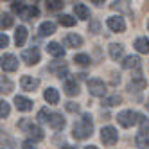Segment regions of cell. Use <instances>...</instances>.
I'll return each mask as SVG.
<instances>
[{
  "instance_id": "obj_1",
  "label": "cell",
  "mask_w": 149,
  "mask_h": 149,
  "mask_svg": "<svg viewBox=\"0 0 149 149\" xmlns=\"http://www.w3.org/2000/svg\"><path fill=\"white\" fill-rule=\"evenodd\" d=\"M93 131V124H92V117L88 113L83 115V119L79 122L74 124V130H72V135L74 138H77V140H84V138H88Z\"/></svg>"
},
{
  "instance_id": "obj_2",
  "label": "cell",
  "mask_w": 149,
  "mask_h": 149,
  "mask_svg": "<svg viewBox=\"0 0 149 149\" xmlns=\"http://www.w3.org/2000/svg\"><path fill=\"white\" fill-rule=\"evenodd\" d=\"M22 130L33 138L34 142H40V140H43V130L38 126V124H34V122H31V120H27V119H24V120H20V124H18Z\"/></svg>"
},
{
  "instance_id": "obj_3",
  "label": "cell",
  "mask_w": 149,
  "mask_h": 149,
  "mask_svg": "<svg viewBox=\"0 0 149 149\" xmlns=\"http://www.w3.org/2000/svg\"><path fill=\"white\" fill-rule=\"evenodd\" d=\"M140 117H142L140 113H136V111H133V110H124V111L119 113L117 120H119V124L124 126V127H131L133 124L140 122Z\"/></svg>"
},
{
  "instance_id": "obj_4",
  "label": "cell",
  "mask_w": 149,
  "mask_h": 149,
  "mask_svg": "<svg viewBox=\"0 0 149 149\" xmlns=\"http://www.w3.org/2000/svg\"><path fill=\"white\" fill-rule=\"evenodd\" d=\"M117 138H119V133H117L115 127L106 126V127H102V130H101V140L106 146H115L117 144Z\"/></svg>"
},
{
  "instance_id": "obj_5",
  "label": "cell",
  "mask_w": 149,
  "mask_h": 149,
  "mask_svg": "<svg viewBox=\"0 0 149 149\" xmlns=\"http://www.w3.org/2000/svg\"><path fill=\"white\" fill-rule=\"evenodd\" d=\"M88 90L95 97H104L106 95V84L101 79H90L88 81Z\"/></svg>"
},
{
  "instance_id": "obj_6",
  "label": "cell",
  "mask_w": 149,
  "mask_h": 149,
  "mask_svg": "<svg viewBox=\"0 0 149 149\" xmlns=\"http://www.w3.org/2000/svg\"><path fill=\"white\" fill-rule=\"evenodd\" d=\"M18 68V59L13 54H4L2 56V70L4 72H15Z\"/></svg>"
},
{
  "instance_id": "obj_7",
  "label": "cell",
  "mask_w": 149,
  "mask_h": 149,
  "mask_svg": "<svg viewBox=\"0 0 149 149\" xmlns=\"http://www.w3.org/2000/svg\"><path fill=\"white\" fill-rule=\"evenodd\" d=\"M22 61H25L27 65H36L40 61V50L38 49H27L22 52Z\"/></svg>"
},
{
  "instance_id": "obj_8",
  "label": "cell",
  "mask_w": 149,
  "mask_h": 149,
  "mask_svg": "<svg viewBox=\"0 0 149 149\" xmlns=\"http://www.w3.org/2000/svg\"><path fill=\"white\" fill-rule=\"evenodd\" d=\"M106 24H108V27L113 31V33H124L126 31V24H124V20L120 16H110Z\"/></svg>"
},
{
  "instance_id": "obj_9",
  "label": "cell",
  "mask_w": 149,
  "mask_h": 149,
  "mask_svg": "<svg viewBox=\"0 0 149 149\" xmlns=\"http://www.w3.org/2000/svg\"><path fill=\"white\" fill-rule=\"evenodd\" d=\"M49 124H50V127H54L56 131H61L63 127H65V117H63L61 113H50Z\"/></svg>"
},
{
  "instance_id": "obj_10",
  "label": "cell",
  "mask_w": 149,
  "mask_h": 149,
  "mask_svg": "<svg viewBox=\"0 0 149 149\" xmlns=\"http://www.w3.org/2000/svg\"><path fill=\"white\" fill-rule=\"evenodd\" d=\"M20 84H22V88L27 90V92H33L38 88V84L40 81L34 79V77H31V76H22V79H20Z\"/></svg>"
},
{
  "instance_id": "obj_11",
  "label": "cell",
  "mask_w": 149,
  "mask_h": 149,
  "mask_svg": "<svg viewBox=\"0 0 149 149\" xmlns=\"http://www.w3.org/2000/svg\"><path fill=\"white\" fill-rule=\"evenodd\" d=\"M15 104H16V108L20 111H29L33 108V101L27 99V97H22V95H16L15 97Z\"/></svg>"
},
{
  "instance_id": "obj_12",
  "label": "cell",
  "mask_w": 149,
  "mask_h": 149,
  "mask_svg": "<svg viewBox=\"0 0 149 149\" xmlns=\"http://www.w3.org/2000/svg\"><path fill=\"white\" fill-rule=\"evenodd\" d=\"M74 13H76V16L81 18V20H88L90 18V9L84 4H74Z\"/></svg>"
},
{
  "instance_id": "obj_13",
  "label": "cell",
  "mask_w": 149,
  "mask_h": 149,
  "mask_svg": "<svg viewBox=\"0 0 149 149\" xmlns=\"http://www.w3.org/2000/svg\"><path fill=\"white\" fill-rule=\"evenodd\" d=\"M63 90H65V93L67 95H77L79 93V86H77V83H76V79H67L65 81V86H63Z\"/></svg>"
},
{
  "instance_id": "obj_14",
  "label": "cell",
  "mask_w": 149,
  "mask_h": 149,
  "mask_svg": "<svg viewBox=\"0 0 149 149\" xmlns=\"http://www.w3.org/2000/svg\"><path fill=\"white\" fill-rule=\"evenodd\" d=\"M25 40H27V29L24 25H20L16 29V33H15V41H16L18 47H24L25 45Z\"/></svg>"
},
{
  "instance_id": "obj_15",
  "label": "cell",
  "mask_w": 149,
  "mask_h": 149,
  "mask_svg": "<svg viewBox=\"0 0 149 149\" xmlns=\"http://www.w3.org/2000/svg\"><path fill=\"white\" fill-rule=\"evenodd\" d=\"M43 97H45V101L50 102V104H58V101H59V93H58L56 88H47V90L43 92Z\"/></svg>"
},
{
  "instance_id": "obj_16",
  "label": "cell",
  "mask_w": 149,
  "mask_h": 149,
  "mask_svg": "<svg viewBox=\"0 0 149 149\" xmlns=\"http://www.w3.org/2000/svg\"><path fill=\"white\" fill-rule=\"evenodd\" d=\"M47 50L50 52L52 56H56V58H63V56H65V49H63L59 43H56V41L49 43V45H47Z\"/></svg>"
},
{
  "instance_id": "obj_17",
  "label": "cell",
  "mask_w": 149,
  "mask_h": 149,
  "mask_svg": "<svg viewBox=\"0 0 149 149\" xmlns=\"http://www.w3.org/2000/svg\"><path fill=\"white\" fill-rule=\"evenodd\" d=\"M135 49L140 52V54H149V40L147 38H138L135 41Z\"/></svg>"
},
{
  "instance_id": "obj_18",
  "label": "cell",
  "mask_w": 149,
  "mask_h": 149,
  "mask_svg": "<svg viewBox=\"0 0 149 149\" xmlns=\"http://www.w3.org/2000/svg\"><path fill=\"white\" fill-rule=\"evenodd\" d=\"M110 54H111V58H113L115 61H119V59L122 58V54H124V47L119 45V43H111V45H110Z\"/></svg>"
},
{
  "instance_id": "obj_19",
  "label": "cell",
  "mask_w": 149,
  "mask_h": 149,
  "mask_svg": "<svg viewBox=\"0 0 149 149\" xmlns=\"http://www.w3.org/2000/svg\"><path fill=\"white\" fill-rule=\"evenodd\" d=\"M65 43H67L68 47H81V45H83V38H81L79 34H68V36L65 38Z\"/></svg>"
},
{
  "instance_id": "obj_20",
  "label": "cell",
  "mask_w": 149,
  "mask_h": 149,
  "mask_svg": "<svg viewBox=\"0 0 149 149\" xmlns=\"http://www.w3.org/2000/svg\"><path fill=\"white\" fill-rule=\"evenodd\" d=\"M54 31H56V25L52 24V22H43V24L40 25V34L41 36H50Z\"/></svg>"
},
{
  "instance_id": "obj_21",
  "label": "cell",
  "mask_w": 149,
  "mask_h": 149,
  "mask_svg": "<svg viewBox=\"0 0 149 149\" xmlns=\"http://www.w3.org/2000/svg\"><path fill=\"white\" fill-rule=\"evenodd\" d=\"M146 86H147V81L144 77H138V76L130 83V90H144Z\"/></svg>"
},
{
  "instance_id": "obj_22",
  "label": "cell",
  "mask_w": 149,
  "mask_h": 149,
  "mask_svg": "<svg viewBox=\"0 0 149 149\" xmlns=\"http://www.w3.org/2000/svg\"><path fill=\"white\" fill-rule=\"evenodd\" d=\"M122 65L124 68H138L140 67V59H138V56H127Z\"/></svg>"
},
{
  "instance_id": "obj_23",
  "label": "cell",
  "mask_w": 149,
  "mask_h": 149,
  "mask_svg": "<svg viewBox=\"0 0 149 149\" xmlns=\"http://www.w3.org/2000/svg\"><path fill=\"white\" fill-rule=\"evenodd\" d=\"M59 24L61 25H65V27H72V25H76V18H72L70 15H59Z\"/></svg>"
},
{
  "instance_id": "obj_24",
  "label": "cell",
  "mask_w": 149,
  "mask_h": 149,
  "mask_svg": "<svg viewBox=\"0 0 149 149\" xmlns=\"http://www.w3.org/2000/svg\"><path fill=\"white\" fill-rule=\"evenodd\" d=\"M135 142H136V146H138V147L146 149V147L149 146V138H147V135H146V133H138V135H136V138H135Z\"/></svg>"
},
{
  "instance_id": "obj_25",
  "label": "cell",
  "mask_w": 149,
  "mask_h": 149,
  "mask_svg": "<svg viewBox=\"0 0 149 149\" xmlns=\"http://www.w3.org/2000/svg\"><path fill=\"white\" fill-rule=\"evenodd\" d=\"M63 2H59V0H49L47 2V9L49 11H58V9H63Z\"/></svg>"
},
{
  "instance_id": "obj_26",
  "label": "cell",
  "mask_w": 149,
  "mask_h": 149,
  "mask_svg": "<svg viewBox=\"0 0 149 149\" xmlns=\"http://www.w3.org/2000/svg\"><path fill=\"white\" fill-rule=\"evenodd\" d=\"M74 61H76L77 65H81V67H86V65H90V58H88L86 54H77L76 58H74Z\"/></svg>"
},
{
  "instance_id": "obj_27",
  "label": "cell",
  "mask_w": 149,
  "mask_h": 149,
  "mask_svg": "<svg viewBox=\"0 0 149 149\" xmlns=\"http://www.w3.org/2000/svg\"><path fill=\"white\" fill-rule=\"evenodd\" d=\"M13 25V16L9 13H2V29H9Z\"/></svg>"
},
{
  "instance_id": "obj_28",
  "label": "cell",
  "mask_w": 149,
  "mask_h": 149,
  "mask_svg": "<svg viewBox=\"0 0 149 149\" xmlns=\"http://www.w3.org/2000/svg\"><path fill=\"white\" fill-rule=\"evenodd\" d=\"M120 97L119 95H113V97H108V99H104L102 101V106H117V104H120Z\"/></svg>"
},
{
  "instance_id": "obj_29",
  "label": "cell",
  "mask_w": 149,
  "mask_h": 149,
  "mask_svg": "<svg viewBox=\"0 0 149 149\" xmlns=\"http://www.w3.org/2000/svg\"><path fill=\"white\" fill-rule=\"evenodd\" d=\"M11 9H13L15 13H24L25 9H27V6H25L24 2H13V4H11Z\"/></svg>"
},
{
  "instance_id": "obj_30",
  "label": "cell",
  "mask_w": 149,
  "mask_h": 149,
  "mask_svg": "<svg viewBox=\"0 0 149 149\" xmlns=\"http://www.w3.org/2000/svg\"><path fill=\"white\" fill-rule=\"evenodd\" d=\"M38 15H40L38 7H36V6H33V7H29V9H27V15H25V18H27V20H34Z\"/></svg>"
},
{
  "instance_id": "obj_31",
  "label": "cell",
  "mask_w": 149,
  "mask_h": 149,
  "mask_svg": "<svg viewBox=\"0 0 149 149\" xmlns=\"http://www.w3.org/2000/svg\"><path fill=\"white\" fill-rule=\"evenodd\" d=\"M49 117H50V111L47 108H43V110H40V113H38V120L40 122H49Z\"/></svg>"
},
{
  "instance_id": "obj_32",
  "label": "cell",
  "mask_w": 149,
  "mask_h": 149,
  "mask_svg": "<svg viewBox=\"0 0 149 149\" xmlns=\"http://www.w3.org/2000/svg\"><path fill=\"white\" fill-rule=\"evenodd\" d=\"M0 117H2V119L9 117V104H7L6 101H2V102H0Z\"/></svg>"
},
{
  "instance_id": "obj_33",
  "label": "cell",
  "mask_w": 149,
  "mask_h": 149,
  "mask_svg": "<svg viewBox=\"0 0 149 149\" xmlns=\"http://www.w3.org/2000/svg\"><path fill=\"white\" fill-rule=\"evenodd\" d=\"M140 133H146V135L149 133V120L146 119L144 115L140 117Z\"/></svg>"
},
{
  "instance_id": "obj_34",
  "label": "cell",
  "mask_w": 149,
  "mask_h": 149,
  "mask_svg": "<svg viewBox=\"0 0 149 149\" xmlns=\"http://www.w3.org/2000/svg\"><path fill=\"white\" fill-rule=\"evenodd\" d=\"M11 90H13V84L9 83V79H7V77H4V76H2V92L9 93Z\"/></svg>"
},
{
  "instance_id": "obj_35",
  "label": "cell",
  "mask_w": 149,
  "mask_h": 149,
  "mask_svg": "<svg viewBox=\"0 0 149 149\" xmlns=\"http://www.w3.org/2000/svg\"><path fill=\"white\" fill-rule=\"evenodd\" d=\"M65 108H67L68 111L74 113V111H77V110H79V106H77V104H74V102H67V104H65Z\"/></svg>"
},
{
  "instance_id": "obj_36",
  "label": "cell",
  "mask_w": 149,
  "mask_h": 149,
  "mask_svg": "<svg viewBox=\"0 0 149 149\" xmlns=\"http://www.w3.org/2000/svg\"><path fill=\"white\" fill-rule=\"evenodd\" d=\"M7 43H9V38L2 33V36H0V45H2V47H7Z\"/></svg>"
},
{
  "instance_id": "obj_37",
  "label": "cell",
  "mask_w": 149,
  "mask_h": 149,
  "mask_svg": "<svg viewBox=\"0 0 149 149\" xmlns=\"http://www.w3.org/2000/svg\"><path fill=\"white\" fill-rule=\"evenodd\" d=\"M22 149H36V147H34V144H33V142H29V140H27V142H24V144H22Z\"/></svg>"
},
{
  "instance_id": "obj_38",
  "label": "cell",
  "mask_w": 149,
  "mask_h": 149,
  "mask_svg": "<svg viewBox=\"0 0 149 149\" xmlns=\"http://www.w3.org/2000/svg\"><path fill=\"white\" fill-rule=\"evenodd\" d=\"M90 29H92V33H97V31H99V22H95V20H93L92 25H90Z\"/></svg>"
},
{
  "instance_id": "obj_39",
  "label": "cell",
  "mask_w": 149,
  "mask_h": 149,
  "mask_svg": "<svg viewBox=\"0 0 149 149\" xmlns=\"http://www.w3.org/2000/svg\"><path fill=\"white\" fill-rule=\"evenodd\" d=\"M84 149H97V147H95V146H86Z\"/></svg>"
},
{
  "instance_id": "obj_40",
  "label": "cell",
  "mask_w": 149,
  "mask_h": 149,
  "mask_svg": "<svg viewBox=\"0 0 149 149\" xmlns=\"http://www.w3.org/2000/svg\"><path fill=\"white\" fill-rule=\"evenodd\" d=\"M61 149H74V147H70V146H63Z\"/></svg>"
},
{
  "instance_id": "obj_41",
  "label": "cell",
  "mask_w": 149,
  "mask_h": 149,
  "mask_svg": "<svg viewBox=\"0 0 149 149\" xmlns=\"http://www.w3.org/2000/svg\"><path fill=\"white\" fill-rule=\"evenodd\" d=\"M146 108H147V110H149V99H147V102H146Z\"/></svg>"
},
{
  "instance_id": "obj_42",
  "label": "cell",
  "mask_w": 149,
  "mask_h": 149,
  "mask_svg": "<svg viewBox=\"0 0 149 149\" xmlns=\"http://www.w3.org/2000/svg\"><path fill=\"white\" fill-rule=\"evenodd\" d=\"M147 27H149V24H147Z\"/></svg>"
}]
</instances>
